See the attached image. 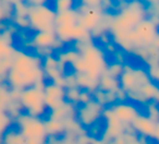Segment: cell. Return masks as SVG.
<instances>
[{
    "mask_svg": "<svg viewBox=\"0 0 159 144\" xmlns=\"http://www.w3.org/2000/svg\"><path fill=\"white\" fill-rule=\"evenodd\" d=\"M75 23H80V14L76 10V7L74 9L68 10V11L61 12V13H57L55 26L64 24H75Z\"/></svg>",
    "mask_w": 159,
    "mask_h": 144,
    "instance_id": "cell-21",
    "label": "cell"
},
{
    "mask_svg": "<svg viewBox=\"0 0 159 144\" xmlns=\"http://www.w3.org/2000/svg\"><path fill=\"white\" fill-rule=\"evenodd\" d=\"M92 144H105V143H104V142L102 141V140H99V139H96L95 141H94V142H93V143H92Z\"/></svg>",
    "mask_w": 159,
    "mask_h": 144,
    "instance_id": "cell-37",
    "label": "cell"
},
{
    "mask_svg": "<svg viewBox=\"0 0 159 144\" xmlns=\"http://www.w3.org/2000/svg\"><path fill=\"white\" fill-rule=\"evenodd\" d=\"M45 84L36 85L21 91L19 102L21 104L23 113L37 118H43L46 115L48 109L45 105L44 98Z\"/></svg>",
    "mask_w": 159,
    "mask_h": 144,
    "instance_id": "cell-7",
    "label": "cell"
},
{
    "mask_svg": "<svg viewBox=\"0 0 159 144\" xmlns=\"http://www.w3.org/2000/svg\"><path fill=\"white\" fill-rule=\"evenodd\" d=\"M111 110L113 111L115 116L124 124V126H130L133 120L141 114L137 106L134 103H131L129 100L126 102L117 103L110 107Z\"/></svg>",
    "mask_w": 159,
    "mask_h": 144,
    "instance_id": "cell-15",
    "label": "cell"
},
{
    "mask_svg": "<svg viewBox=\"0 0 159 144\" xmlns=\"http://www.w3.org/2000/svg\"><path fill=\"white\" fill-rule=\"evenodd\" d=\"M2 144H26L25 139L20 133L18 128H10L1 137Z\"/></svg>",
    "mask_w": 159,
    "mask_h": 144,
    "instance_id": "cell-24",
    "label": "cell"
},
{
    "mask_svg": "<svg viewBox=\"0 0 159 144\" xmlns=\"http://www.w3.org/2000/svg\"><path fill=\"white\" fill-rule=\"evenodd\" d=\"M45 124H46V131L47 134H48V137H60L66 133V126H64L63 121L53 119H45Z\"/></svg>",
    "mask_w": 159,
    "mask_h": 144,
    "instance_id": "cell-22",
    "label": "cell"
},
{
    "mask_svg": "<svg viewBox=\"0 0 159 144\" xmlns=\"http://www.w3.org/2000/svg\"><path fill=\"white\" fill-rule=\"evenodd\" d=\"M134 132L139 134V137H145V139H154L155 137V131H156V123L152 119L147 117L144 114H139L136 116L132 123L130 124Z\"/></svg>",
    "mask_w": 159,
    "mask_h": 144,
    "instance_id": "cell-17",
    "label": "cell"
},
{
    "mask_svg": "<svg viewBox=\"0 0 159 144\" xmlns=\"http://www.w3.org/2000/svg\"><path fill=\"white\" fill-rule=\"evenodd\" d=\"M6 83L10 89L16 91L45 84L46 78L43 71L42 58L31 51L18 49Z\"/></svg>",
    "mask_w": 159,
    "mask_h": 144,
    "instance_id": "cell-1",
    "label": "cell"
},
{
    "mask_svg": "<svg viewBox=\"0 0 159 144\" xmlns=\"http://www.w3.org/2000/svg\"><path fill=\"white\" fill-rule=\"evenodd\" d=\"M76 7L74 1L71 0H58L53 2V9H55L56 13H61V12L68 11V10L74 9Z\"/></svg>",
    "mask_w": 159,
    "mask_h": 144,
    "instance_id": "cell-28",
    "label": "cell"
},
{
    "mask_svg": "<svg viewBox=\"0 0 159 144\" xmlns=\"http://www.w3.org/2000/svg\"><path fill=\"white\" fill-rule=\"evenodd\" d=\"M75 80H76L77 87H80L81 90L89 91L91 93H94L96 90H98L99 80L91 78L85 73H75Z\"/></svg>",
    "mask_w": 159,
    "mask_h": 144,
    "instance_id": "cell-20",
    "label": "cell"
},
{
    "mask_svg": "<svg viewBox=\"0 0 159 144\" xmlns=\"http://www.w3.org/2000/svg\"><path fill=\"white\" fill-rule=\"evenodd\" d=\"M123 68H124V64L118 63V62L113 61V62L108 63V67H107L106 72H105V73H107L108 76H110V77H112V78L118 79V80H119V78L121 77L122 72H123Z\"/></svg>",
    "mask_w": 159,
    "mask_h": 144,
    "instance_id": "cell-27",
    "label": "cell"
},
{
    "mask_svg": "<svg viewBox=\"0 0 159 144\" xmlns=\"http://www.w3.org/2000/svg\"><path fill=\"white\" fill-rule=\"evenodd\" d=\"M120 89V83L118 79H115L112 77L108 76L107 73H104L99 78L98 83V90L105 92H117Z\"/></svg>",
    "mask_w": 159,
    "mask_h": 144,
    "instance_id": "cell-23",
    "label": "cell"
},
{
    "mask_svg": "<svg viewBox=\"0 0 159 144\" xmlns=\"http://www.w3.org/2000/svg\"><path fill=\"white\" fill-rule=\"evenodd\" d=\"M45 105L49 111L61 107L66 100V89L56 85L52 82H46L44 86Z\"/></svg>",
    "mask_w": 159,
    "mask_h": 144,
    "instance_id": "cell-13",
    "label": "cell"
},
{
    "mask_svg": "<svg viewBox=\"0 0 159 144\" xmlns=\"http://www.w3.org/2000/svg\"><path fill=\"white\" fill-rule=\"evenodd\" d=\"M146 110H147V116L149 119H152L155 123L159 121V104H155V103H148L146 105Z\"/></svg>",
    "mask_w": 159,
    "mask_h": 144,
    "instance_id": "cell-31",
    "label": "cell"
},
{
    "mask_svg": "<svg viewBox=\"0 0 159 144\" xmlns=\"http://www.w3.org/2000/svg\"><path fill=\"white\" fill-rule=\"evenodd\" d=\"M102 119L105 122V129L99 140H102L105 144H108L113 139L125 132V126L116 117L110 107H106L104 109Z\"/></svg>",
    "mask_w": 159,
    "mask_h": 144,
    "instance_id": "cell-10",
    "label": "cell"
},
{
    "mask_svg": "<svg viewBox=\"0 0 159 144\" xmlns=\"http://www.w3.org/2000/svg\"><path fill=\"white\" fill-rule=\"evenodd\" d=\"M104 109L105 107L93 100L87 104L76 107V120L85 130H87L102 119Z\"/></svg>",
    "mask_w": 159,
    "mask_h": 144,
    "instance_id": "cell-9",
    "label": "cell"
},
{
    "mask_svg": "<svg viewBox=\"0 0 159 144\" xmlns=\"http://www.w3.org/2000/svg\"><path fill=\"white\" fill-rule=\"evenodd\" d=\"M150 80L147 69L135 68L129 63H124L123 72L119 78L120 89L126 94L139 90L142 85L148 83Z\"/></svg>",
    "mask_w": 159,
    "mask_h": 144,
    "instance_id": "cell-8",
    "label": "cell"
},
{
    "mask_svg": "<svg viewBox=\"0 0 159 144\" xmlns=\"http://www.w3.org/2000/svg\"><path fill=\"white\" fill-rule=\"evenodd\" d=\"M154 140H157L159 142V121L156 123V131H155V137Z\"/></svg>",
    "mask_w": 159,
    "mask_h": 144,
    "instance_id": "cell-35",
    "label": "cell"
},
{
    "mask_svg": "<svg viewBox=\"0 0 159 144\" xmlns=\"http://www.w3.org/2000/svg\"><path fill=\"white\" fill-rule=\"evenodd\" d=\"M74 49L81 53V58L85 66V74L99 80L100 77L106 72L109 63L104 49L95 42L85 45H74Z\"/></svg>",
    "mask_w": 159,
    "mask_h": 144,
    "instance_id": "cell-3",
    "label": "cell"
},
{
    "mask_svg": "<svg viewBox=\"0 0 159 144\" xmlns=\"http://www.w3.org/2000/svg\"><path fill=\"white\" fill-rule=\"evenodd\" d=\"M133 55L136 56L139 59H141L144 63L147 66V68L156 67L159 64V47L155 45H150L147 47L135 49L133 51Z\"/></svg>",
    "mask_w": 159,
    "mask_h": 144,
    "instance_id": "cell-18",
    "label": "cell"
},
{
    "mask_svg": "<svg viewBox=\"0 0 159 144\" xmlns=\"http://www.w3.org/2000/svg\"><path fill=\"white\" fill-rule=\"evenodd\" d=\"M6 110H7V106H6L5 103L0 100V113H6Z\"/></svg>",
    "mask_w": 159,
    "mask_h": 144,
    "instance_id": "cell-36",
    "label": "cell"
},
{
    "mask_svg": "<svg viewBox=\"0 0 159 144\" xmlns=\"http://www.w3.org/2000/svg\"><path fill=\"white\" fill-rule=\"evenodd\" d=\"M146 16L148 19H159V1L154 0V1H148L146 2Z\"/></svg>",
    "mask_w": 159,
    "mask_h": 144,
    "instance_id": "cell-29",
    "label": "cell"
},
{
    "mask_svg": "<svg viewBox=\"0 0 159 144\" xmlns=\"http://www.w3.org/2000/svg\"><path fill=\"white\" fill-rule=\"evenodd\" d=\"M19 30L9 23L0 35V83H5L8 72L13 63L18 48L14 45V35Z\"/></svg>",
    "mask_w": 159,
    "mask_h": 144,
    "instance_id": "cell-6",
    "label": "cell"
},
{
    "mask_svg": "<svg viewBox=\"0 0 159 144\" xmlns=\"http://www.w3.org/2000/svg\"><path fill=\"white\" fill-rule=\"evenodd\" d=\"M72 118H76V106L69 102H66L61 107L49 111L47 119L60 120V121H66Z\"/></svg>",
    "mask_w": 159,
    "mask_h": 144,
    "instance_id": "cell-19",
    "label": "cell"
},
{
    "mask_svg": "<svg viewBox=\"0 0 159 144\" xmlns=\"http://www.w3.org/2000/svg\"><path fill=\"white\" fill-rule=\"evenodd\" d=\"M42 64L45 78H46V80L50 81V82H55L58 79L66 76V72H64L66 64L61 63L58 60L57 56L55 53L43 58Z\"/></svg>",
    "mask_w": 159,
    "mask_h": 144,
    "instance_id": "cell-14",
    "label": "cell"
},
{
    "mask_svg": "<svg viewBox=\"0 0 159 144\" xmlns=\"http://www.w3.org/2000/svg\"><path fill=\"white\" fill-rule=\"evenodd\" d=\"M92 100H93V93H91V92H89V91H84V90H82V91H81V94H80L77 106L85 105V104H87V103L92 102Z\"/></svg>",
    "mask_w": 159,
    "mask_h": 144,
    "instance_id": "cell-33",
    "label": "cell"
},
{
    "mask_svg": "<svg viewBox=\"0 0 159 144\" xmlns=\"http://www.w3.org/2000/svg\"><path fill=\"white\" fill-rule=\"evenodd\" d=\"M30 5L29 21L30 30L36 32H48L55 30L56 13L55 9L48 6L47 1L44 0H34L27 1Z\"/></svg>",
    "mask_w": 159,
    "mask_h": 144,
    "instance_id": "cell-4",
    "label": "cell"
},
{
    "mask_svg": "<svg viewBox=\"0 0 159 144\" xmlns=\"http://www.w3.org/2000/svg\"><path fill=\"white\" fill-rule=\"evenodd\" d=\"M13 7V16H20V18H27L30 11V5L27 1L22 0H14L12 1Z\"/></svg>",
    "mask_w": 159,
    "mask_h": 144,
    "instance_id": "cell-25",
    "label": "cell"
},
{
    "mask_svg": "<svg viewBox=\"0 0 159 144\" xmlns=\"http://www.w3.org/2000/svg\"><path fill=\"white\" fill-rule=\"evenodd\" d=\"M81 91H82V90L80 89V87L66 89V100L77 107V103H79V97H80V94H81Z\"/></svg>",
    "mask_w": 159,
    "mask_h": 144,
    "instance_id": "cell-30",
    "label": "cell"
},
{
    "mask_svg": "<svg viewBox=\"0 0 159 144\" xmlns=\"http://www.w3.org/2000/svg\"><path fill=\"white\" fill-rule=\"evenodd\" d=\"M147 18L146 16V2L142 1H126L115 13L110 26L112 42L120 40L130 32L135 29L142 20Z\"/></svg>",
    "mask_w": 159,
    "mask_h": 144,
    "instance_id": "cell-2",
    "label": "cell"
},
{
    "mask_svg": "<svg viewBox=\"0 0 159 144\" xmlns=\"http://www.w3.org/2000/svg\"><path fill=\"white\" fill-rule=\"evenodd\" d=\"M14 120L7 113H0V139L13 124Z\"/></svg>",
    "mask_w": 159,
    "mask_h": 144,
    "instance_id": "cell-26",
    "label": "cell"
},
{
    "mask_svg": "<svg viewBox=\"0 0 159 144\" xmlns=\"http://www.w3.org/2000/svg\"><path fill=\"white\" fill-rule=\"evenodd\" d=\"M14 123L26 144H44L48 141L45 119L43 118L32 117L22 113L14 119Z\"/></svg>",
    "mask_w": 159,
    "mask_h": 144,
    "instance_id": "cell-5",
    "label": "cell"
},
{
    "mask_svg": "<svg viewBox=\"0 0 159 144\" xmlns=\"http://www.w3.org/2000/svg\"><path fill=\"white\" fill-rule=\"evenodd\" d=\"M158 144H159V142H158Z\"/></svg>",
    "mask_w": 159,
    "mask_h": 144,
    "instance_id": "cell-39",
    "label": "cell"
},
{
    "mask_svg": "<svg viewBox=\"0 0 159 144\" xmlns=\"http://www.w3.org/2000/svg\"><path fill=\"white\" fill-rule=\"evenodd\" d=\"M12 25L18 30H29L30 29V21L29 18H20V16H12L10 21Z\"/></svg>",
    "mask_w": 159,
    "mask_h": 144,
    "instance_id": "cell-32",
    "label": "cell"
},
{
    "mask_svg": "<svg viewBox=\"0 0 159 144\" xmlns=\"http://www.w3.org/2000/svg\"><path fill=\"white\" fill-rule=\"evenodd\" d=\"M29 45L33 49H52L56 53L62 50L64 47L63 43L57 38L55 31L36 32L29 40Z\"/></svg>",
    "mask_w": 159,
    "mask_h": 144,
    "instance_id": "cell-12",
    "label": "cell"
},
{
    "mask_svg": "<svg viewBox=\"0 0 159 144\" xmlns=\"http://www.w3.org/2000/svg\"><path fill=\"white\" fill-rule=\"evenodd\" d=\"M76 10L80 14V24L89 33L100 24L105 14V11L102 9V7H89L83 3V1L79 6H76Z\"/></svg>",
    "mask_w": 159,
    "mask_h": 144,
    "instance_id": "cell-11",
    "label": "cell"
},
{
    "mask_svg": "<svg viewBox=\"0 0 159 144\" xmlns=\"http://www.w3.org/2000/svg\"><path fill=\"white\" fill-rule=\"evenodd\" d=\"M44 144H52V143H50V142H49V141H47L46 143H44Z\"/></svg>",
    "mask_w": 159,
    "mask_h": 144,
    "instance_id": "cell-38",
    "label": "cell"
},
{
    "mask_svg": "<svg viewBox=\"0 0 159 144\" xmlns=\"http://www.w3.org/2000/svg\"><path fill=\"white\" fill-rule=\"evenodd\" d=\"M134 32L143 42L145 47L152 45L159 37V29L148 18L142 20L135 26Z\"/></svg>",
    "mask_w": 159,
    "mask_h": 144,
    "instance_id": "cell-16",
    "label": "cell"
},
{
    "mask_svg": "<svg viewBox=\"0 0 159 144\" xmlns=\"http://www.w3.org/2000/svg\"><path fill=\"white\" fill-rule=\"evenodd\" d=\"M147 72H148V76H149L150 80L159 85V64L156 67L147 68Z\"/></svg>",
    "mask_w": 159,
    "mask_h": 144,
    "instance_id": "cell-34",
    "label": "cell"
}]
</instances>
